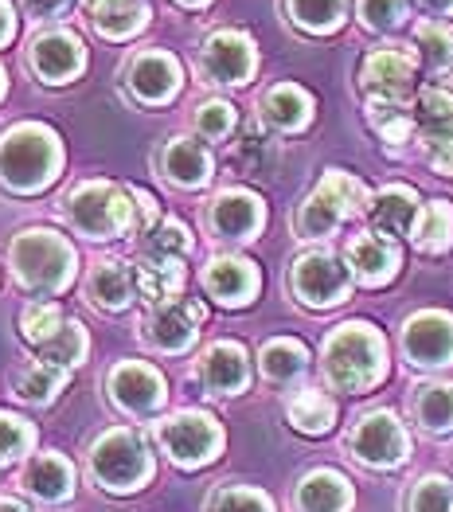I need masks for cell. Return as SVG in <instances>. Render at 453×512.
I'll list each match as a JSON object with an SVG mask.
<instances>
[{
	"label": "cell",
	"mask_w": 453,
	"mask_h": 512,
	"mask_svg": "<svg viewBox=\"0 0 453 512\" xmlns=\"http://www.w3.org/2000/svg\"><path fill=\"white\" fill-rule=\"evenodd\" d=\"M157 442L168 458L184 470L211 466L223 450V427L207 411H176L172 419L157 423Z\"/></svg>",
	"instance_id": "obj_6"
},
{
	"label": "cell",
	"mask_w": 453,
	"mask_h": 512,
	"mask_svg": "<svg viewBox=\"0 0 453 512\" xmlns=\"http://www.w3.org/2000/svg\"><path fill=\"white\" fill-rule=\"evenodd\" d=\"M414 247L426 251V255H442L453 247V204L446 200H430L422 204V212L414 219V231H411Z\"/></svg>",
	"instance_id": "obj_31"
},
{
	"label": "cell",
	"mask_w": 453,
	"mask_h": 512,
	"mask_svg": "<svg viewBox=\"0 0 453 512\" xmlns=\"http://www.w3.org/2000/svg\"><path fill=\"white\" fill-rule=\"evenodd\" d=\"M289 16L305 32H332L344 20V0H289Z\"/></svg>",
	"instance_id": "obj_40"
},
{
	"label": "cell",
	"mask_w": 453,
	"mask_h": 512,
	"mask_svg": "<svg viewBox=\"0 0 453 512\" xmlns=\"http://www.w3.org/2000/svg\"><path fill=\"white\" fill-rule=\"evenodd\" d=\"M418 212H422L418 192L407 188V184L383 188L379 196H371V204H368V219L379 235H411Z\"/></svg>",
	"instance_id": "obj_22"
},
{
	"label": "cell",
	"mask_w": 453,
	"mask_h": 512,
	"mask_svg": "<svg viewBox=\"0 0 453 512\" xmlns=\"http://www.w3.org/2000/svg\"><path fill=\"white\" fill-rule=\"evenodd\" d=\"M36 442V430L28 427L20 415H4L0 411V462H16L20 454H28Z\"/></svg>",
	"instance_id": "obj_44"
},
{
	"label": "cell",
	"mask_w": 453,
	"mask_h": 512,
	"mask_svg": "<svg viewBox=\"0 0 453 512\" xmlns=\"http://www.w3.org/2000/svg\"><path fill=\"white\" fill-rule=\"evenodd\" d=\"M67 380H71V368L36 360V364H28V368L16 376V395L28 399V403H51V399L67 387Z\"/></svg>",
	"instance_id": "obj_34"
},
{
	"label": "cell",
	"mask_w": 453,
	"mask_h": 512,
	"mask_svg": "<svg viewBox=\"0 0 453 512\" xmlns=\"http://www.w3.org/2000/svg\"><path fill=\"white\" fill-rule=\"evenodd\" d=\"M258 286H262L258 266L247 262V258H235V255L211 258L204 266V290L219 301V305L239 309V305H247V301L258 294Z\"/></svg>",
	"instance_id": "obj_17"
},
{
	"label": "cell",
	"mask_w": 453,
	"mask_h": 512,
	"mask_svg": "<svg viewBox=\"0 0 453 512\" xmlns=\"http://www.w3.org/2000/svg\"><path fill=\"white\" fill-rule=\"evenodd\" d=\"M24 489L40 501H67L75 493V470L63 454H36L28 466H24Z\"/></svg>",
	"instance_id": "obj_24"
},
{
	"label": "cell",
	"mask_w": 453,
	"mask_h": 512,
	"mask_svg": "<svg viewBox=\"0 0 453 512\" xmlns=\"http://www.w3.org/2000/svg\"><path fill=\"white\" fill-rule=\"evenodd\" d=\"M0 512H28L20 501H8V497H0Z\"/></svg>",
	"instance_id": "obj_52"
},
{
	"label": "cell",
	"mask_w": 453,
	"mask_h": 512,
	"mask_svg": "<svg viewBox=\"0 0 453 512\" xmlns=\"http://www.w3.org/2000/svg\"><path fill=\"white\" fill-rule=\"evenodd\" d=\"M129 86L141 102L149 106H165L180 90V63L168 51H145L137 55V63L129 67Z\"/></svg>",
	"instance_id": "obj_21"
},
{
	"label": "cell",
	"mask_w": 453,
	"mask_h": 512,
	"mask_svg": "<svg viewBox=\"0 0 453 512\" xmlns=\"http://www.w3.org/2000/svg\"><path fill=\"white\" fill-rule=\"evenodd\" d=\"M414 40H418V47H422V59H426L430 67H450V63H453V32H450V24L426 20V24H418Z\"/></svg>",
	"instance_id": "obj_42"
},
{
	"label": "cell",
	"mask_w": 453,
	"mask_h": 512,
	"mask_svg": "<svg viewBox=\"0 0 453 512\" xmlns=\"http://www.w3.org/2000/svg\"><path fill=\"white\" fill-rule=\"evenodd\" d=\"M12 270L24 290L59 294L75 278V251L63 235L47 227H32V231H20L12 243Z\"/></svg>",
	"instance_id": "obj_3"
},
{
	"label": "cell",
	"mask_w": 453,
	"mask_h": 512,
	"mask_svg": "<svg viewBox=\"0 0 453 512\" xmlns=\"http://www.w3.org/2000/svg\"><path fill=\"white\" fill-rule=\"evenodd\" d=\"M344 219H348V215L340 212L321 188H313L309 200H305L301 212H297V231H301L305 239H325V235H332Z\"/></svg>",
	"instance_id": "obj_35"
},
{
	"label": "cell",
	"mask_w": 453,
	"mask_h": 512,
	"mask_svg": "<svg viewBox=\"0 0 453 512\" xmlns=\"http://www.w3.org/2000/svg\"><path fill=\"white\" fill-rule=\"evenodd\" d=\"M110 395H114V403L122 411H129V415H153V411H161L168 387L157 368L129 360V364H118L110 372Z\"/></svg>",
	"instance_id": "obj_12"
},
{
	"label": "cell",
	"mask_w": 453,
	"mask_h": 512,
	"mask_svg": "<svg viewBox=\"0 0 453 512\" xmlns=\"http://www.w3.org/2000/svg\"><path fill=\"white\" fill-rule=\"evenodd\" d=\"M399 247L387 239V235H379V231H364V235H356L352 243H348V270L364 282V286H383V282H391L395 274H399Z\"/></svg>",
	"instance_id": "obj_18"
},
{
	"label": "cell",
	"mask_w": 453,
	"mask_h": 512,
	"mask_svg": "<svg viewBox=\"0 0 453 512\" xmlns=\"http://www.w3.org/2000/svg\"><path fill=\"white\" fill-rule=\"evenodd\" d=\"M16 36V16H12V8L0 0V47Z\"/></svg>",
	"instance_id": "obj_50"
},
{
	"label": "cell",
	"mask_w": 453,
	"mask_h": 512,
	"mask_svg": "<svg viewBox=\"0 0 453 512\" xmlns=\"http://www.w3.org/2000/svg\"><path fill=\"white\" fill-rule=\"evenodd\" d=\"M426 8H434V12H453V0H422Z\"/></svg>",
	"instance_id": "obj_51"
},
{
	"label": "cell",
	"mask_w": 453,
	"mask_h": 512,
	"mask_svg": "<svg viewBox=\"0 0 453 512\" xmlns=\"http://www.w3.org/2000/svg\"><path fill=\"white\" fill-rule=\"evenodd\" d=\"M67 4H71V0H24V8H28L36 20H55V16H63Z\"/></svg>",
	"instance_id": "obj_48"
},
{
	"label": "cell",
	"mask_w": 453,
	"mask_h": 512,
	"mask_svg": "<svg viewBox=\"0 0 453 512\" xmlns=\"http://www.w3.org/2000/svg\"><path fill=\"white\" fill-rule=\"evenodd\" d=\"M207 512H274V501L250 485H219L207 497Z\"/></svg>",
	"instance_id": "obj_39"
},
{
	"label": "cell",
	"mask_w": 453,
	"mask_h": 512,
	"mask_svg": "<svg viewBox=\"0 0 453 512\" xmlns=\"http://www.w3.org/2000/svg\"><path fill=\"white\" fill-rule=\"evenodd\" d=\"M129 196H133V204H137V227L153 231V227H157V200H153L145 188H129Z\"/></svg>",
	"instance_id": "obj_47"
},
{
	"label": "cell",
	"mask_w": 453,
	"mask_h": 512,
	"mask_svg": "<svg viewBox=\"0 0 453 512\" xmlns=\"http://www.w3.org/2000/svg\"><path fill=\"white\" fill-rule=\"evenodd\" d=\"M196 376L211 395H239L250 384V356L239 341H219L204 348Z\"/></svg>",
	"instance_id": "obj_15"
},
{
	"label": "cell",
	"mask_w": 453,
	"mask_h": 512,
	"mask_svg": "<svg viewBox=\"0 0 453 512\" xmlns=\"http://www.w3.org/2000/svg\"><path fill=\"white\" fill-rule=\"evenodd\" d=\"M235 129V106L231 102H204L200 110H196V133L207 137V141H223L227 133Z\"/></svg>",
	"instance_id": "obj_45"
},
{
	"label": "cell",
	"mask_w": 453,
	"mask_h": 512,
	"mask_svg": "<svg viewBox=\"0 0 453 512\" xmlns=\"http://www.w3.org/2000/svg\"><path fill=\"white\" fill-rule=\"evenodd\" d=\"M360 16L371 32H391L403 24L407 16V4L403 0H360Z\"/></svg>",
	"instance_id": "obj_46"
},
{
	"label": "cell",
	"mask_w": 453,
	"mask_h": 512,
	"mask_svg": "<svg viewBox=\"0 0 453 512\" xmlns=\"http://www.w3.org/2000/svg\"><path fill=\"white\" fill-rule=\"evenodd\" d=\"M309 118H313V98H309L301 86L282 83L262 98V122L274 129H282V133L305 129L309 126Z\"/></svg>",
	"instance_id": "obj_26"
},
{
	"label": "cell",
	"mask_w": 453,
	"mask_h": 512,
	"mask_svg": "<svg viewBox=\"0 0 453 512\" xmlns=\"http://www.w3.org/2000/svg\"><path fill=\"white\" fill-rule=\"evenodd\" d=\"M63 325H67V321H63V309H59L55 301H32V305H24V313H20V333H24V341H32L36 348L51 341Z\"/></svg>",
	"instance_id": "obj_37"
},
{
	"label": "cell",
	"mask_w": 453,
	"mask_h": 512,
	"mask_svg": "<svg viewBox=\"0 0 453 512\" xmlns=\"http://www.w3.org/2000/svg\"><path fill=\"white\" fill-rule=\"evenodd\" d=\"M90 473L110 493H133L153 477V454H149V446L137 430H106L90 446Z\"/></svg>",
	"instance_id": "obj_4"
},
{
	"label": "cell",
	"mask_w": 453,
	"mask_h": 512,
	"mask_svg": "<svg viewBox=\"0 0 453 512\" xmlns=\"http://www.w3.org/2000/svg\"><path fill=\"white\" fill-rule=\"evenodd\" d=\"M286 419L301 434H329L336 423V403L317 387H301L286 399Z\"/></svg>",
	"instance_id": "obj_28"
},
{
	"label": "cell",
	"mask_w": 453,
	"mask_h": 512,
	"mask_svg": "<svg viewBox=\"0 0 453 512\" xmlns=\"http://www.w3.org/2000/svg\"><path fill=\"white\" fill-rule=\"evenodd\" d=\"M63 161L59 137L47 126L24 122L0 137V180L16 192H40L55 180Z\"/></svg>",
	"instance_id": "obj_2"
},
{
	"label": "cell",
	"mask_w": 453,
	"mask_h": 512,
	"mask_svg": "<svg viewBox=\"0 0 453 512\" xmlns=\"http://www.w3.org/2000/svg\"><path fill=\"white\" fill-rule=\"evenodd\" d=\"M28 63L43 83H71L83 71V43L71 32H43L32 40Z\"/></svg>",
	"instance_id": "obj_16"
},
{
	"label": "cell",
	"mask_w": 453,
	"mask_h": 512,
	"mask_svg": "<svg viewBox=\"0 0 453 512\" xmlns=\"http://www.w3.org/2000/svg\"><path fill=\"white\" fill-rule=\"evenodd\" d=\"M180 4H207V0H180Z\"/></svg>",
	"instance_id": "obj_53"
},
{
	"label": "cell",
	"mask_w": 453,
	"mask_h": 512,
	"mask_svg": "<svg viewBox=\"0 0 453 512\" xmlns=\"http://www.w3.org/2000/svg\"><path fill=\"white\" fill-rule=\"evenodd\" d=\"M145 247H149L153 258H184L192 251V235H188V227H184L180 219H161V223L149 231Z\"/></svg>",
	"instance_id": "obj_41"
},
{
	"label": "cell",
	"mask_w": 453,
	"mask_h": 512,
	"mask_svg": "<svg viewBox=\"0 0 453 512\" xmlns=\"http://www.w3.org/2000/svg\"><path fill=\"white\" fill-rule=\"evenodd\" d=\"M348 454L368 470H399L411 458V434L391 411H368L344 438Z\"/></svg>",
	"instance_id": "obj_7"
},
{
	"label": "cell",
	"mask_w": 453,
	"mask_h": 512,
	"mask_svg": "<svg viewBox=\"0 0 453 512\" xmlns=\"http://www.w3.org/2000/svg\"><path fill=\"white\" fill-rule=\"evenodd\" d=\"M86 8H90L94 28L102 36H110V40H125V36L141 32L145 20H149V4L145 0H94Z\"/></svg>",
	"instance_id": "obj_27"
},
{
	"label": "cell",
	"mask_w": 453,
	"mask_h": 512,
	"mask_svg": "<svg viewBox=\"0 0 453 512\" xmlns=\"http://www.w3.org/2000/svg\"><path fill=\"white\" fill-rule=\"evenodd\" d=\"M258 364H262V376H266V380H274V384H293V380L305 376V368H309V348L301 341H293V337H278V341H270L262 348Z\"/></svg>",
	"instance_id": "obj_32"
},
{
	"label": "cell",
	"mask_w": 453,
	"mask_h": 512,
	"mask_svg": "<svg viewBox=\"0 0 453 512\" xmlns=\"http://www.w3.org/2000/svg\"><path fill=\"white\" fill-rule=\"evenodd\" d=\"M86 4H94V0H86Z\"/></svg>",
	"instance_id": "obj_55"
},
{
	"label": "cell",
	"mask_w": 453,
	"mask_h": 512,
	"mask_svg": "<svg viewBox=\"0 0 453 512\" xmlns=\"http://www.w3.org/2000/svg\"><path fill=\"white\" fill-rule=\"evenodd\" d=\"M414 423L426 434H450L453 430V384H422L411 395Z\"/></svg>",
	"instance_id": "obj_30"
},
{
	"label": "cell",
	"mask_w": 453,
	"mask_h": 512,
	"mask_svg": "<svg viewBox=\"0 0 453 512\" xmlns=\"http://www.w3.org/2000/svg\"><path fill=\"white\" fill-rule=\"evenodd\" d=\"M368 122L383 141L403 145L414 137V106L391 102V98H368Z\"/></svg>",
	"instance_id": "obj_33"
},
{
	"label": "cell",
	"mask_w": 453,
	"mask_h": 512,
	"mask_svg": "<svg viewBox=\"0 0 453 512\" xmlns=\"http://www.w3.org/2000/svg\"><path fill=\"white\" fill-rule=\"evenodd\" d=\"M407 512H453V481L442 473L418 477L407 493Z\"/></svg>",
	"instance_id": "obj_36"
},
{
	"label": "cell",
	"mask_w": 453,
	"mask_h": 512,
	"mask_svg": "<svg viewBox=\"0 0 453 512\" xmlns=\"http://www.w3.org/2000/svg\"><path fill=\"white\" fill-rule=\"evenodd\" d=\"M321 368L336 391H371L387 376V341L368 321H348L325 341Z\"/></svg>",
	"instance_id": "obj_1"
},
{
	"label": "cell",
	"mask_w": 453,
	"mask_h": 512,
	"mask_svg": "<svg viewBox=\"0 0 453 512\" xmlns=\"http://www.w3.org/2000/svg\"><path fill=\"white\" fill-rule=\"evenodd\" d=\"M184 290V266L180 258H145L137 262V294L149 298L153 305H165V301H176Z\"/></svg>",
	"instance_id": "obj_29"
},
{
	"label": "cell",
	"mask_w": 453,
	"mask_h": 512,
	"mask_svg": "<svg viewBox=\"0 0 453 512\" xmlns=\"http://www.w3.org/2000/svg\"><path fill=\"white\" fill-rule=\"evenodd\" d=\"M414 129H418L422 153H426V149H438V145H453V86L450 83L426 86V90L414 98Z\"/></svg>",
	"instance_id": "obj_20"
},
{
	"label": "cell",
	"mask_w": 453,
	"mask_h": 512,
	"mask_svg": "<svg viewBox=\"0 0 453 512\" xmlns=\"http://www.w3.org/2000/svg\"><path fill=\"white\" fill-rule=\"evenodd\" d=\"M0 94H4V71H0Z\"/></svg>",
	"instance_id": "obj_54"
},
{
	"label": "cell",
	"mask_w": 453,
	"mask_h": 512,
	"mask_svg": "<svg viewBox=\"0 0 453 512\" xmlns=\"http://www.w3.org/2000/svg\"><path fill=\"white\" fill-rule=\"evenodd\" d=\"M86 294L102 309H125L133 301V294H137V270H129L118 258H106V262H98L90 270Z\"/></svg>",
	"instance_id": "obj_25"
},
{
	"label": "cell",
	"mask_w": 453,
	"mask_h": 512,
	"mask_svg": "<svg viewBox=\"0 0 453 512\" xmlns=\"http://www.w3.org/2000/svg\"><path fill=\"white\" fill-rule=\"evenodd\" d=\"M204 325V305L200 301H165L153 309L149 325H145V341L161 352H184L188 344L196 341Z\"/></svg>",
	"instance_id": "obj_13"
},
{
	"label": "cell",
	"mask_w": 453,
	"mask_h": 512,
	"mask_svg": "<svg viewBox=\"0 0 453 512\" xmlns=\"http://www.w3.org/2000/svg\"><path fill=\"white\" fill-rule=\"evenodd\" d=\"M207 223L219 239H231V243H247L254 239L262 227H266V204L247 192V188H227L211 200V212Z\"/></svg>",
	"instance_id": "obj_10"
},
{
	"label": "cell",
	"mask_w": 453,
	"mask_h": 512,
	"mask_svg": "<svg viewBox=\"0 0 453 512\" xmlns=\"http://www.w3.org/2000/svg\"><path fill=\"white\" fill-rule=\"evenodd\" d=\"M289 286L309 309H332L352 294V270L329 251H309L293 262Z\"/></svg>",
	"instance_id": "obj_8"
},
{
	"label": "cell",
	"mask_w": 453,
	"mask_h": 512,
	"mask_svg": "<svg viewBox=\"0 0 453 512\" xmlns=\"http://www.w3.org/2000/svg\"><path fill=\"white\" fill-rule=\"evenodd\" d=\"M258 67V55H254V43L243 32H215L204 43V71L211 75V83H227V86H243Z\"/></svg>",
	"instance_id": "obj_14"
},
{
	"label": "cell",
	"mask_w": 453,
	"mask_h": 512,
	"mask_svg": "<svg viewBox=\"0 0 453 512\" xmlns=\"http://www.w3.org/2000/svg\"><path fill=\"white\" fill-rule=\"evenodd\" d=\"M403 352L414 368L453 364V317L442 309H422L403 325Z\"/></svg>",
	"instance_id": "obj_9"
},
{
	"label": "cell",
	"mask_w": 453,
	"mask_h": 512,
	"mask_svg": "<svg viewBox=\"0 0 453 512\" xmlns=\"http://www.w3.org/2000/svg\"><path fill=\"white\" fill-rule=\"evenodd\" d=\"M414 55L403 47H379L371 51L360 67V86L368 90V98H391V102H407L414 86Z\"/></svg>",
	"instance_id": "obj_11"
},
{
	"label": "cell",
	"mask_w": 453,
	"mask_h": 512,
	"mask_svg": "<svg viewBox=\"0 0 453 512\" xmlns=\"http://www.w3.org/2000/svg\"><path fill=\"white\" fill-rule=\"evenodd\" d=\"M161 169L180 188H204L211 180V153L192 137H172L161 153Z\"/></svg>",
	"instance_id": "obj_23"
},
{
	"label": "cell",
	"mask_w": 453,
	"mask_h": 512,
	"mask_svg": "<svg viewBox=\"0 0 453 512\" xmlns=\"http://www.w3.org/2000/svg\"><path fill=\"white\" fill-rule=\"evenodd\" d=\"M235 161L247 172H266L274 165V145H270V137L258 126H247V133H243L239 145H235Z\"/></svg>",
	"instance_id": "obj_43"
},
{
	"label": "cell",
	"mask_w": 453,
	"mask_h": 512,
	"mask_svg": "<svg viewBox=\"0 0 453 512\" xmlns=\"http://www.w3.org/2000/svg\"><path fill=\"white\" fill-rule=\"evenodd\" d=\"M86 356V333L79 321H67L47 344H40V360L59 364V368H75Z\"/></svg>",
	"instance_id": "obj_38"
},
{
	"label": "cell",
	"mask_w": 453,
	"mask_h": 512,
	"mask_svg": "<svg viewBox=\"0 0 453 512\" xmlns=\"http://www.w3.org/2000/svg\"><path fill=\"white\" fill-rule=\"evenodd\" d=\"M129 200L133 196L110 180H86L75 188V196L67 204V219L86 239H118L137 223Z\"/></svg>",
	"instance_id": "obj_5"
},
{
	"label": "cell",
	"mask_w": 453,
	"mask_h": 512,
	"mask_svg": "<svg viewBox=\"0 0 453 512\" xmlns=\"http://www.w3.org/2000/svg\"><path fill=\"white\" fill-rule=\"evenodd\" d=\"M426 161L438 176H453V145H438V149H426Z\"/></svg>",
	"instance_id": "obj_49"
},
{
	"label": "cell",
	"mask_w": 453,
	"mask_h": 512,
	"mask_svg": "<svg viewBox=\"0 0 453 512\" xmlns=\"http://www.w3.org/2000/svg\"><path fill=\"white\" fill-rule=\"evenodd\" d=\"M297 512H352L356 493L340 470H309L293 489Z\"/></svg>",
	"instance_id": "obj_19"
}]
</instances>
